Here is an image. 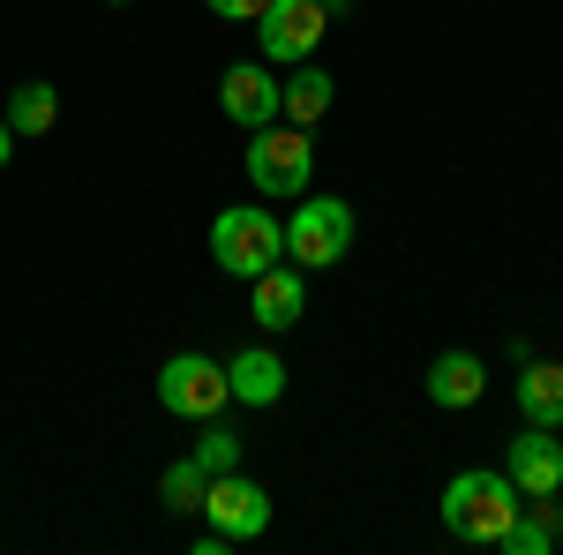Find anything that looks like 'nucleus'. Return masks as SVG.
I'll use <instances>...</instances> for the list:
<instances>
[{
  "mask_svg": "<svg viewBox=\"0 0 563 555\" xmlns=\"http://www.w3.org/2000/svg\"><path fill=\"white\" fill-rule=\"evenodd\" d=\"M225 390H233L241 406H278V398H286V360H278L271 345H241V353L225 360Z\"/></svg>",
  "mask_w": 563,
  "mask_h": 555,
  "instance_id": "obj_11",
  "label": "nucleus"
},
{
  "mask_svg": "<svg viewBox=\"0 0 563 555\" xmlns=\"http://www.w3.org/2000/svg\"><path fill=\"white\" fill-rule=\"evenodd\" d=\"M203 518H211L225 541H256L263 525H271V488L249 480V473H211V488H203Z\"/></svg>",
  "mask_w": 563,
  "mask_h": 555,
  "instance_id": "obj_7",
  "label": "nucleus"
},
{
  "mask_svg": "<svg viewBox=\"0 0 563 555\" xmlns=\"http://www.w3.org/2000/svg\"><path fill=\"white\" fill-rule=\"evenodd\" d=\"M113 8H129V0H113Z\"/></svg>",
  "mask_w": 563,
  "mask_h": 555,
  "instance_id": "obj_21",
  "label": "nucleus"
},
{
  "mask_svg": "<svg viewBox=\"0 0 563 555\" xmlns=\"http://www.w3.org/2000/svg\"><path fill=\"white\" fill-rule=\"evenodd\" d=\"M60 121V90L53 84H15V98H8V129L15 135H45Z\"/></svg>",
  "mask_w": 563,
  "mask_h": 555,
  "instance_id": "obj_15",
  "label": "nucleus"
},
{
  "mask_svg": "<svg viewBox=\"0 0 563 555\" xmlns=\"http://www.w3.org/2000/svg\"><path fill=\"white\" fill-rule=\"evenodd\" d=\"M211 263L225 278H263L271 263H286V225L263 203H233L211 218Z\"/></svg>",
  "mask_w": 563,
  "mask_h": 555,
  "instance_id": "obj_2",
  "label": "nucleus"
},
{
  "mask_svg": "<svg viewBox=\"0 0 563 555\" xmlns=\"http://www.w3.org/2000/svg\"><path fill=\"white\" fill-rule=\"evenodd\" d=\"M504 473H511V488H519V496H556V488H563V443H556V428H519V435L504 443Z\"/></svg>",
  "mask_w": 563,
  "mask_h": 555,
  "instance_id": "obj_9",
  "label": "nucleus"
},
{
  "mask_svg": "<svg viewBox=\"0 0 563 555\" xmlns=\"http://www.w3.org/2000/svg\"><path fill=\"white\" fill-rule=\"evenodd\" d=\"M203 488H211V466L188 451V458H174V466L158 473V496H166V511H203Z\"/></svg>",
  "mask_w": 563,
  "mask_h": 555,
  "instance_id": "obj_16",
  "label": "nucleus"
},
{
  "mask_svg": "<svg viewBox=\"0 0 563 555\" xmlns=\"http://www.w3.org/2000/svg\"><path fill=\"white\" fill-rule=\"evenodd\" d=\"M203 8H211L218 23H256V15L271 8V0H203Z\"/></svg>",
  "mask_w": 563,
  "mask_h": 555,
  "instance_id": "obj_18",
  "label": "nucleus"
},
{
  "mask_svg": "<svg viewBox=\"0 0 563 555\" xmlns=\"http://www.w3.org/2000/svg\"><path fill=\"white\" fill-rule=\"evenodd\" d=\"M308 315V270L301 263H271L263 278H249V323L263 331H294Z\"/></svg>",
  "mask_w": 563,
  "mask_h": 555,
  "instance_id": "obj_10",
  "label": "nucleus"
},
{
  "mask_svg": "<svg viewBox=\"0 0 563 555\" xmlns=\"http://www.w3.org/2000/svg\"><path fill=\"white\" fill-rule=\"evenodd\" d=\"M481 390H488L481 353H435V360H429V398L443 406V413H466V406H481Z\"/></svg>",
  "mask_w": 563,
  "mask_h": 555,
  "instance_id": "obj_13",
  "label": "nucleus"
},
{
  "mask_svg": "<svg viewBox=\"0 0 563 555\" xmlns=\"http://www.w3.org/2000/svg\"><path fill=\"white\" fill-rule=\"evenodd\" d=\"M519 488H511V473L504 466H474V473H451V488H443V525H451V541H466V548H496L504 541V525L519 518Z\"/></svg>",
  "mask_w": 563,
  "mask_h": 555,
  "instance_id": "obj_1",
  "label": "nucleus"
},
{
  "mask_svg": "<svg viewBox=\"0 0 563 555\" xmlns=\"http://www.w3.org/2000/svg\"><path fill=\"white\" fill-rule=\"evenodd\" d=\"M8 151H15V129H8V113H0V166H8Z\"/></svg>",
  "mask_w": 563,
  "mask_h": 555,
  "instance_id": "obj_19",
  "label": "nucleus"
},
{
  "mask_svg": "<svg viewBox=\"0 0 563 555\" xmlns=\"http://www.w3.org/2000/svg\"><path fill=\"white\" fill-rule=\"evenodd\" d=\"M556 548H563V541H556Z\"/></svg>",
  "mask_w": 563,
  "mask_h": 555,
  "instance_id": "obj_22",
  "label": "nucleus"
},
{
  "mask_svg": "<svg viewBox=\"0 0 563 555\" xmlns=\"http://www.w3.org/2000/svg\"><path fill=\"white\" fill-rule=\"evenodd\" d=\"M308 180H316V143H308V129H256L249 135V188L256 196H271V203H301Z\"/></svg>",
  "mask_w": 563,
  "mask_h": 555,
  "instance_id": "obj_3",
  "label": "nucleus"
},
{
  "mask_svg": "<svg viewBox=\"0 0 563 555\" xmlns=\"http://www.w3.org/2000/svg\"><path fill=\"white\" fill-rule=\"evenodd\" d=\"M331 98H339V76H331V68H316V60H301V68L278 84V121H294V129H316V121L331 113Z\"/></svg>",
  "mask_w": 563,
  "mask_h": 555,
  "instance_id": "obj_12",
  "label": "nucleus"
},
{
  "mask_svg": "<svg viewBox=\"0 0 563 555\" xmlns=\"http://www.w3.org/2000/svg\"><path fill=\"white\" fill-rule=\"evenodd\" d=\"M218 113L233 121V129H271L278 121V76H271V60H233L225 76H218Z\"/></svg>",
  "mask_w": 563,
  "mask_h": 555,
  "instance_id": "obj_8",
  "label": "nucleus"
},
{
  "mask_svg": "<svg viewBox=\"0 0 563 555\" xmlns=\"http://www.w3.org/2000/svg\"><path fill=\"white\" fill-rule=\"evenodd\" d=\"M353 203L346 196H301L294 218H286V256L301 263V270H331V263H346L353 248Z\"/></svg>",
  "mask_w": 563,
  "mask_h": 555,
  "instance_id": "obj_4",
  "label": "nucleus"
},
{
  "mask_svg": "<svg viewBox=\"0 0 563 555\" xmlns=\"http://www.w3.org/2000/svg\"><path fill=\"white\" fill-rule=\"evenodd\" d=\"M158 406H166L174 421H218V413L233 406L225 360H211V353H174V360L158 368Z\"/></svg>",
  "mask_w": 563,
  "mask_h": 555,
  "instance_id": "obj_5",
  "label": "nucleus"
},
{
  "mask_svg": "<svg viewBox=\"0 0 563 555\" xmlns=\"http://www.w3.org/2000/svg\"><path fill=\"white\" fill-rule=\"evenodd\" d=\"M519 413L526 428H563V360H519Z\"/></svg>",
  "mask_w": 563,
  "mask_h": 555,
  "instance_id": "obj_14",
  "label": "nucleus"
},
{
  "mask_svg": "<svg viewBox=\"0 0 563 555\" xmlns=\"http://www.w3.org/2000/svg\"><path fill=\"white\" fill-rule=\"evenodd\" d=\"M346 8H353V0H323V15H346Z\"/></svg>",
  "mask_w": 563,
  "mask_h": 555,
  "instance_id": "obj_20",
  "label": "nucleus"
},
{
  "mask_svg": "<svg viewBox=\"0 0 563 555\" xmlns=\"http://www.w3.org/2000/svg\"><path fill=\"white\" fill-rule=\"evenodd\" d=\"M323 31H331L323 0H271V8L256 15V45H263L271 68H301V60H316Z\"/></svg>",
  "mask_w": 563,
  "mask_h": 555,
  "instance_id": "obj_6",
  "label": "nucleus"
},
{
  "mask_svg": "<svg viewBox=\"0 0 563 555\" xmlns=\"http://www.w3.org/2000/svg\"><path fill=\"white\" fill-rule=\"evenodd\" d=\"M196 458H203L211 473H233V466H241V435H233V428H218V421H203V435H196Z\"/></svg>",
  "mask_w": 563,
  "mask_h": 555,
  "instance_id": "obj_17",
  "label": "nucleus"
}]
</instances>
